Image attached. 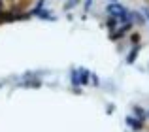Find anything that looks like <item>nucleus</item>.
I'll return each mask as SVG.
<instances>
[{
	"label": "nucleus",
	"instance_id": "obj_14",
	"mask_svg": "<svg viewBox=\"0 0 149 132\" xmlns=\"http://www.w3.org/2000/svg\"><path fill=\"white\" fill-rule=\"evenodd\" d=\"M91 79H93V85H95V87H98V85H100V79H98L96 74H91Z\"/></svg>",
	"mask_w": 149,
	"mask_h": 132
},
{
	"label": "nucleus",
	"instance_id": "obj_10",
	"mask_svg": "<svg viewBox=\"0 0 149 132\" xmlns=\"http://www.w3.org/2000/svg\"><path fill=\"white\" fill-rule=\"evenodd\" d=\"M134 117L140 119V121H146V119H147V113L143 111L142 106H134Z\"/></svg>",
	"mask_w": 149,
	"mask_h": 132
},
{
	"label": "nucleus",
	"instance_id": "obj_11",
	"mask_svg": "<svg viewBox=\"0 0 149 132\" xmlns=\"http://www.w3.org/2000/svg\"><path fill=\"white\" fill-rule=\"evenodd\" d=\"M128 42H130L132 45L140 44V42H142V34H140L138 30H134V32H130V38H128Z\"/></svg>",
	"mask_w": 149,
	"mask_h": 132
},
{
	"label": "nucleus",
	"instance_id": "obj_2",
	"mask_svg": "<svg viewBox=\"0 0 149 132\" xmlns=\"http://www.w3.org/2000/svg\"><path fill=\"white\" fill-rule=\"evenodd\" d=\"M106 13H108V15H113V17H121V15L128 13V11H127V8H125V6L113 2V4H108V6H106Z\"/></svg>",
	"mask_w": 149,
	"mask_h": 132
},
{
	"label": "nucleus",
	"instance_id": "obj_5",
	"mask_svg": "<svg viewBox=\"0 0 149 132\" xmlns=\"http://www.w3.org/2000/svg\"><path fill=\"white\" fill-rule=\"evenodd\" d=\"M125 121H127V125L130 126L132 130H142L143 129V121H140V119H136V117H130V115H128Z\"/></svg>",
	"mask_w": 149,
	"mask_h": 132
},
{
	"label": "nucleus",
	"instance_id": "obj_17",
	"mask_svg": "<svg viewBox=\"0 0 149 132\" xmlns=\"http://www.w3.org/2000/svg\"><path fill=\"white\" fill-rule=\"evenodd\" d=\"M2 87H4V83H2V81H0V89H2Z\"/></svg>",
	"mask_w": 149,
	"mask_h": 132
},
{
	"label": "nucleus",
	"instance_id": "obj_6",
	"mask_svg": "<svg viewBox=\"0 0 149 132\" xmlns=\"http://www.w3.org/2000/svg\"><path fill=\"white\" fill-rule=\"evenodd\" d=\"M36 15H38L40 19H44V21H55V15L51 13L49 10H38Z\"/></svg>",
	"mask_w": 149,
	"mask_h": 132
},
{
	"label": "nucleus",
	"instance_id": "obj_3",
	"mask_svg": "<svg viewBox=\"0 0 149 132\" xmlns=\"http://www.w3.org/2000/svg\"><path fill=\"white\" fill-rule=\"evenodd\" d=\"M128 17H130V21H132V23H136L138 26L146 25V15L140 13V11H128Z\"/></svg>",
	"mask_w": 149,
	"mask_h": 132
},
{
	"label": "nucleus",
	"instance_id": "obj_13",
	"mask_svg": "<svg viewBox=\"0 0 149 132\" xmlns=\"http://www.w3.org/2000/svg\"><path fill=\"white\" fill-rule=\"evenodd\" d=\"M91 6H93V0H83V10H85V13L91 10Z\"/></svg>",
	"mask_w": 149,
	"mask_h": 132
},
{
	"label": "nucleus",
	"instance_id": "obj_18",
	"mask_svg": "<svg viewBox=\"0 0 149 132\" xmlns=\"http://www.w3.org/2000/svg\"><path fill=\"white\" fill-rule=\"evenodd\" d=\"M40 2H47V0H40Z\"/></svg>",
	"mask_w": 149,
	"mask_h": 132
},
{
	"label": "nucleus",
	"instance_id": "obj_16",
	"mask_svg": "<svg viewBox=\"0 0 149 132\" xmlns=\"http://www.w3.org/2000/svg\"><path fill=\"white\" fill-rule=\"evenodd\" d=\"M146 19H149V10L146 8Z\"/></svg>",
	"mask_w": 149,
	"mask_h": 132
},
{
	"label": "nucleus",
	"instance_id": "obj_9",
	"mask_svg": "<svg viewBox=\"0 0 149 132\" xmlns=\"http://www.w3.org/2000/svg\"><path fill=\"white\" fill-rule=\"evenodd\" d=\"M21 87H26V89H38L42 87V79H32V81H23Z\"/></svg>",
	"mask_w": 149,
	"mask_h": 132
},
{
	"label": "nucleus",
	"instance_id": "obj_1",
	"mask_svg": "<svg viewBox=\"0 0 149 132\" xmlns=\"http://www.w3.org/2000/svg\"><path fill=\"white\" fill-rule=\"evenodd\" d=\"M132 26H134V23H132V21H128V23H123V25H121L119 28L111 30V34H109V40H111V42H117V40H121V38H123L127 32H130V30H132Z\"/></svg>",
	"mask_w": 149,
	"mask_h": 132
},
{
	"label": "nucleus",
	"instance_id": "obj_15",
	"mask_svg": "<svg viewBox=\"0 0 149 132\" xmlns=\"http://www.w3.org/2000/svg\"><path fill=\"white\" fill-rule=\"evenodd\" d=\"M106 111H108V113H113V104H108V110Z\"/></svg>",
	"mask_w": 149,
	"mask_h": 132
},
{
	"label": "nucleus",
	"instance_id": "obj_4",
	"mask_svg": "<svg viewBox=\"0 0 149 132\" xmlns=\"http://www.w3.org/2000/svg\"><path fill=\"white\" fill-rule=\"evenodd\" d=\"M140 49H142V45H140V44H136L134 47L130 49V53L127 55V64H134V60L138 59V55H140Z\"/></svg>",
	"mask_w": 149,
	"mask_h": 132
},
{
	"label": "nucleus",
	"instance_id": "obj_21",
	"mask_svg": "<svg viewBox=\"0 0 149 132\" xmlns=\"http://www.w3.org/2000/svg\"><path fill=\"white\" fill-rule=\"evenodd\" d=\"M147 117H149V111H147Z\"/></svg>",
	"mask_w": 149,
	"mask_h": 132
},
{
	"label": "nucleus",
	"instance_id": "obj_8",
	"mask_svg": "<svg viewBox=\"0 0 149 132\" xmlns=\"http://www.w3.org/2000/svg\"><path fill=\"white\" fill-rule=\"evenodd\" d=\"M70 79H72V85H74V87H79V85H81L79 70H72V72H70Z\"/></svg>",
	"mask_w": 149,
	"mask_h": 132
},
{
	"label": "nucleus",
	"instance_id": "obj_20",
	"mask_svg": "<svg viewBox=\"0 0 149 132\" xmlns=\"http://www.w3.org/2000/svg\"><path fill=\"white\" fill-rule=\"evenodd\" d=\"M111 2H117V0H111Z\"/></svg>",
	"mask_w": 149,
	"mask_h": 132
},
{
	"label": "nucleus",
	"instance_id": "obj_12",
	"mask_svg": "<svg viewBox=\"0 0 149 132\" xmlns=\"http://www.w3.org/2000/svg\"><path fill=\"white\" fill-rule=\"evenodd\" d=\"M77 4H79V0H68V2L64 4V8H62V10H64V11H70L72 8H76Z\"/></svg>",
	"mask_w": 149,
	"mask_h": 132
},
{
	"label": "nucleus",
	"instance_id": "obj_7",
	"mask_svg": "<svg viewBox=\"0 0 149 132\" xmlns=\"http://www.w3.org/2000/svg\"><path fill=\"white\" fill-rule=\"evenodd\" d=\"M117 25H119V21H117V17H113V15H109L108 19H106V28L111 32V30L117 28Z\"/></svg>",
	"mask_w": 149,
	"mask_h": 132
},
{
	"label": "nucleus",
	"instance_id": "obj_19",
	"mask_svg": "<svg viewBox=\"0 0 149 132\" xmlns=\"http://www.w3.org/2000/svg\"><path fill=\"white\" fill-rule=\"evenodd\" d=\"M0 8H2V0H0Z\"/></svg>",
	"mask_w": 149,
	"mask_h": 132
}]
</instances>
